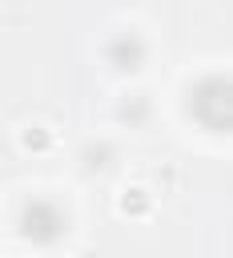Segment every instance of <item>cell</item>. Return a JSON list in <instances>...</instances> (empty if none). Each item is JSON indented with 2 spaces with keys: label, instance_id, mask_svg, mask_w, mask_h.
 I'll return each mask as SVG.
<instances>
[{
  "label": "cell",
  "instance_id": "4",
  "mask_svg": "<svg viewBox=\"0 0 233 258\" xmlns=\"http://www.w3.org/2000/svg\"><path fill=\"white\" fill-rule=\"evenodd\" d=\"M117 117H121L129 129H137V125H145V121L153 117V105H149V97H141V93H129V97L117 105Z\"/></svg>",
  "mask_w": 233,
  "mask_h": 258
},
{
  "label": "cell",
  "instance_id": "7",
  "mask_svg": "<svg viewBox=\"0 0 233 258\" xmlns=\"http://www.w3.org/2000/svg\"><path fill=\"white\" fill-rule=\"evenodd\" d=\"M121 206H125L129 214H145V210H149V194H145V189H125Z\"/></svg>",
  "mask_w": 233,
  "mask_h": 258
},
{
  "label": "cell",
  "instance_id": "2",
  "mask_svg": "<svg viewBox=\"0 0 233 258\" xmlns=\"http://www.w3.org/2000/svg\"><path fill=\"white\" fill-rule=\"evenodd\" d=\"M16 230H20L24 242H32V246L44 250V246H56V242L64 238L68 214H64V206L52 202V198H32V202H24V210H20V218H16Z\"/></svg>",
  "mask_w": 233,
  "mask_h": 258
},
{
  "label": "cell",
  "instance_id": "3",
  "mask_svg": "<svg viewBox=\"0 0 233 258\" xmlns=\"http://www.w3.org/2000/svg\"><path fill=\"white\" fill-rule=\"evenodd\" d=\"M104 60H108L117 73H137V69L149 60V44H145L137 32H117V36H108V44H104Z\"/></svg>",
  "mask_w": 233,
  "mask_h": 258
},
{
  "label": "cell",
  "instance_id": "6",
  "mask_svg": "<svg viewBox=\"0 0 233 258\" xmlns=\"http://www.w3.org/2000/svg\"><path fill=\"white\" fill-rule=\"evenodd\" d=\"M24 145L40 153V149H48V145H52V133H48V129H40V125H32V129H24Z\"/></svg>",
  "mask_w": 233,
  "mask_h": 258
},
{
  "label": "cell",
  "instance_id": "1",
  "mask_svg": "<svg viewBox=\"0 0 233 258\" xmlns=\"http://www.w3.org/2000/svg\"><path fill=\"white\" fill-rule=\"evenodd\" d=\"M185 105H189V117L209 129V133H229L233 125V101H229V73L217 69V73H201L189 93H185Z\"/></svg>",
  "mask_w": 233,
  "mask_h": 258
},
{
  "label": "cell",
  "instance_id": "5",
  "mask_svg": "<svg viewBox=\"0 0 233 258\" xmlns=\"http://www.w3.org/2000/svg\"><path fill=\"white\" fill-rule=\"evenodd\" d=\"M80 161H84L88 169H108V165L117 161V149H112L108 141H92V145L80 149Z\"/></svg>",
  "mask_w": 233,
  "mask_h": 258
}]
</instances>
